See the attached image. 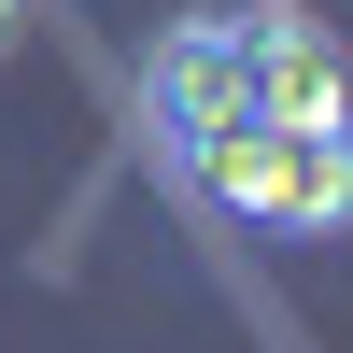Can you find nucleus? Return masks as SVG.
I'll return each instance as SVG.
<instances>
[{"mask_svg":"<svg viewBox=\"0 0 353 353\" xmlns=\"http://www.w3.org/2000/svg\"><path fill=\"white\" fill-rule=\"evenodd\" d=\"M241 14H254V128H353V71L325 14H297V0H241Z\"/></svg>","mask_w":353,"mask_h":353,"instance_id":"obj_3","label":"nucleus"},{"mask_svg":"<svg viewBox=\"0 0 353 353\" xmlns=\"http://www.w3.org/2000/svg\"><path fill=\"white\" fill-rule=\"evenodd\" d=\"M14 43H28V0H0V57H14Z\"/></svg>","mask_w":353,"mask_h":353,"instance_id":"obj_4","label":"nucleus"},{"mask_svg":"<svg viewBox=\"0 0 353 353\" xmlns=\"http://www.w3.org/2000/svg\"><path fill=\"white\" fill-rule=\"evenodd\" d=\"M141 128L170 156H212V141L254 128V14H170V43L141 57Z\"/></svg>","mask_w":353,"mask_h":353,"instance_id":"obj_2","label":"nucleus"},{"mask_svg":"<svg viewBox=\"0 0 353 353\" xmlns=\"http://www.w3.org/2000/svg\"><path fill=\"white\" fill-rule=\"evenodd\" d=\"M198 184L241 226H283V241H325L353 226V128H241L198 156Z\"/></svg>","mask_w":353,"mask_h":353,"instance_id":"obj_1","label":"nucleus"}]
</instances>
